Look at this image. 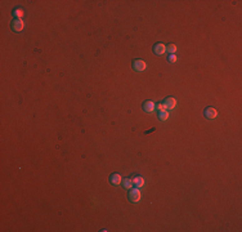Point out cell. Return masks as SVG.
I'll return each mask as SVG.
<instances>
[{
    "mask_svg": "<svg viewBox=\"0 0 242 232\" xmlns=\"http://www.w3.org/2000/svg\"><path fill=\"white\" fill-rule=\"evenodd\" d=\"M141 199V191L139 188H130L129 191V200L131 203H138Z\"/></svg>",
    "mask_w": 242,
    "mask_h": 232,
    "instance_id": "cell-1",
    "label": "cell"
},
{
    "mask_svg": "<svg viewBox=\"0 0 242 232\" xmlns=\"http://www.w3.org/2000/svg\"><path fill=\"white\" fill-rule=\"evenodd\" d=\"M153 52H155V54H157V56H162L166 52V47L162 43H157L153 47Z\"/></svg>",
    "mask_w": 242,
    "mask_h": 232,
    "instance_id": "cell-4",
    "label": "cell"
},
{
    "mask_svg": "<svg viewBox=\"0 0 242 232\" xmlns=\"http://www.w3.org/2000/svg\"><path fill=\"white\" fill-rule=\"evenodd\" d=\"M167 118H169V113H167V111L162 110V111H160V112H159V119H160L161 121L167 120Z\"/></svg>",
    "mask_w": 242,
    "mask_h": 232,
    "instance_id": "cell-11",
    "label": "cell"
},
{
    "mask_svg": "<svg viewBox=\"0 0 242 232\" xmlns=\"http://www.w3.org/2000/svg\"><path fill=\"white\" fill-rule=\"evenodd\" d=\"M166 50L169 52L170 54H174V53H175V50H176V47H175L174 44H169V45H167V48H166Z\"/></svg>",
    "mask_w": 242,
    "mask_h": 232,
    "instance_id": "cell-12",
    "label": "cell"
},
{
    "mask_svg": "<svg viewBox=\"0 0 242 232\" xmlns=\"http://www.w3.org/2000/svg\"><path fill=\"white\" fill-rule=\"evenodd\" d=\"M12 28L13 31H16V33H18V31H21L23 28V22H22V19H14L13 22H12Z\"/></svg>",
    "mask_w": 242,
    "mask_h": 232,
    "instance_id": "cell-8",
    "label": "cell"
},
{
    "mask_svg": "<svg viewBox=\"0 0 242 232\" xmlns=\"http://www.w3.org/2000/svg\"><path fill=\"white\" fill-rule=\"evenodd\" d=\"M133 184L136 187V188H141V187H143V184H144V179L142 178V177H135L134 179H133Z\"/></svg>",
    "mask_w": 242,
    "mask_h": 232,
    "instance_id": "cell-9",
    "label": "cell"
},
{
    "mask_svg": "<svg viewBox=\"0 0 242 232\" xmlns=\"http://www.w3.org/2000/svg\"><path fill=\"white\" fill-rule=\"evenodd\" d=\"M157 108H159V111H162V110H165L164 103H159V104H157Z\"/></svg>",
    "mask_w": 242,
    "mask_h": 232,
    "instance_id": "cell-15",
    "label": "cell"
},
{
    "mask_svg": "<svg viewBox=\"0 0 242 232\" xmlns=\"http://www.w3.org/2000/svg\"><path fill=\"white\" fill-rule=\"evenodd\" d=\"M167 59H169V62H171V63H174V62L176 61V57H175L174 54H170V56H169V58H167Z\"/></svg>",
    "mask_w": 242,
    "mask_h": 232,
    "instance_id": "cell-14",
    "label": "cell"
},
{
    "mask_svg": "<svg viewBox=\"0 0 242 232\" xmlns=\"http://www.w3.org/2000/svg\"><path fill=\"white\" fill-rule=\"evenodd\" d=\"M14 16L16 17H22L23 16V9H21V8L14 9Z\"/></svg>",
    "mask_w": 242,
    "mask_h": 232,
    "instance_id": "cell-13",
    "label": "cell"
},
{
    "mask_svg": "<svg viewBox=\"0 0 242 232\" xmlns=\"http://www.w3.org/2000/svg\"><path fill=\"white\" fill-rule=\"evenodd\" d=\"M121 183H122V187L124 188H126V189H130L134 184H133V181L130 178H124L122 181H121Z\"/></svg>",
    "mask_w": 242,
    "mask_h": 232,
    "instance_id": "cell-10",
    "label": "cell"
},
{
    "mask_svg": "<svg viewBox=\"0 0 242 232\" xmlns=\"http://www.w3.org/2000/svg\"><path fill=\"white\" fill-rule=\"evenodd\" d=\"M133 68L135 70V71H138V72H142L144 68H146V62L144 61H142V59H135L134 62H133Z\"/></svg>",
    "mask_w": 242,
    "mask_h": 232,
    "instance_id": "cell-2",
    "label": "cell"
},
{
    "mask_svg": "<svg viewBox=\"0 0 242 232\" xmlns=\"http://www.w3.org/2000/svg\"><path fill=\"white\" fill-rule=\"evenodd\" d=\"M204 115H205L206 119H215L216 116H218V112H216V110L213 108V107H207V108H205Z\"/></svg>",
    "mask_w": 242,
    "mask_h": 232,
    "instance_id": "cell-3",
    "label": "cell"
},
{
    "mask_svg": "<svg viewBox=\"0 0 242 232\" xmlns=\"http://www.w3.org/2000/svg\"><path fill=\"white\" fill-rule=\"evenodd\" d=\"M142 107H143V110H144L146 112H153L155 108H156V104H155L152 101H146V102H143Z\"/></svg>",
    "mask_w": 242,
    "mask_h": 232,
    "instance_id": "cell-5",
    "label": "cell"
},
{
    "mask_svg": "<svg viewBox=\"0 0 242 232\" xmlns=\"http://www.w3.org/2000/svg\"><path fill=\"white\" fill-rule=\"evenodd\" d=\"M121 175L120 174H117V173H113V174H111L110 175V182L113 184V186H119L120 183H121Z\"/></svg>",
    "mask_w": 242,
    "mask_h": 232,
    "instance_id": "cell-7",
    "label": "cell"
},
{
    "mask_svg": "<svg viewBox=\"0 0 242 232\" xmlns=\"http://www.w3.org/2000/svg\"><path fill=\"white\" fill-rule=\"evenodd\" d=\"M176 104V101L173 98V97H167L165 101H164V106L165 108H169V110H173Z\"/></svg>",
    "mask_w": 242,
    "mask_h": 232,
    "instance_id": "cell-6",
    "label": "cell"
}]
</instances>
